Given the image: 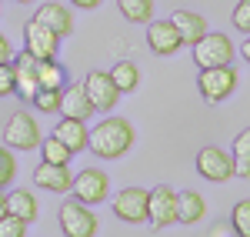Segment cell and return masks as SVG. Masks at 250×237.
Wrapping results in <instances>:
<instances>
[{
    "label": "cell",
    "instance_id": "cell-32",
    "mask_svg": "<svg viewBox=\"0 0 250 237\" xmlns=\"http://www.w3.org/2000/svg\"><path fill=\"white\" fill-rule=\"evenodd\" d=\"M207 234L210 237H224V234H237V231H233V224L227 220V224H213V227H207Z\"/></svg>",
    "mask_w": 250,
    "mask_h": 237
},
{
    "label": "cell",
    "instance_id": "cell-3",
    "mask_svg": "<svg viewBox=\"0 0 250 237\" xmlns=\"http://www.w3.org/2000/svg\"><path fill=\"white\" fill-rule=\"evenodd\" d=\"M60 231L67 237H94L100 231V224H97V214L90 211V204H83V200L70 197L60 204Z\"/></svg>",
    "mask_w": 250,
    "mask_h": 237
},
{
    "label": "cell",
    "instance_id": "cell-14",
    "mask_svg": "<svg viewBox=\"0 0 250 237\" xmlns=\"http://www.w3.org/2000/svg\"><path fill=\"white\" fill-rule=\"evenodd\" d=\"M60 114L63 117H80L87 120L90 114H97L94 104H90V97H87V90H83V84H63L60 87Z\"/></svg>",
    "mask_w": 250,
    "mask_h": 237
},
{
    "label": "cell",
    "instance_id": "cell-1",
    "mask_svg": "<svg viewBox=\"0 0 250 237\" xmlns=\"http://www.w3.org/2000/svg\"><path fill=\"white\" fill-rule=\"evenodd\" d=\"M134 140H137V134H134V124H130V120L107 117L90 130L87 147H90L100 160H117V157H124V154L134 147Z\"/></svg>",
    "mask_w": 250,
    "mask_h": 237
},
{
    "label": "cell",
    "instance_id": "cell-8",
    "mask_svg": "<svg viewBox=\"0 0 250 237\" xmlns=\"http://www.w3.org/2000/svg\"><path fill=\"white\" fill-rule=\"evenodd\" d=\"M147 220L154 224L157 231L177 224V191H173V187L160 184V187H154V191L147 194Z\"/></svg>",
    "mask_w": 250,
    "mask_h": 237
},
{
    "label": "cell",
    "instance_id": "cell-24",
    "mask_svg": "<svg viewBox=\"0 0 250 237\" xmlns=\"http://www.w3.org/2000/svg\"><path fill=\"white\" fill-rule=\"evenodd\" d=\"M117 7L130 23H150L154 17V0H117Z\"/></svg>",
    "mask_w": 250,
    "mask_h": 237
},
{
    "label": "cell",
    "instance_id": "cell-37",
    "mask_svg": "<svg viewBox=\"0 0 250 237\" xmlns=\"http://www.w3.org/2000/svg\"><path fill=\"white\" fill-rule=\"evenodd\" d=\"M17 3H30V0H17Z\"/></svg>",
    "mask_w": 250,
    "mask_h": 237
},
{
    "label": "cell",
    "instance_id": "cell-5",
    "mask_svg": "<svg viewBox=\"0 0 250 237\" xmlns=\"http://www.w3.org/2000/svg\"><path fill=\"white\" fill-rule=\"evenodd\" d=\"M110 194V177L100 171V167H87V171H80L74 184H70V197L83 200V204H104Z\"/></svg>",
    "mask_w": 250,
    "mask_h": 237
},
{
    "label": "cell",
    "instance_id": "cell-33",
    "mask_svg": "<svg viewBox=\"0 0 250 237\" xmlns=\"http://www.w3.org/2000/svg\"><path fill=\"white\" fill-rule=\"evenodd\" d=\"M10 57H14V47H10V40L0 34V64H7Z\"/></svg>",
    "mask_w": 250,
    "mask_h": 237
},
{
    "label": "cell",
    "instance_id": "cell-19",
    "mask_svg": "<svg viewBox=\"0 0 250 237\" xmlns=\"http://www.w3.org/2000/svg\"><path fill=\"white\" fill-rule=\"evenodd\" d=\"M173 27L180 30V37L184 43H197V40L207 34V20L200 17V14H193V10H173Z\"/></svg>",
    "mask_w": 250,
    "mask_h": 237
},
{
    "label": "cell",
    "instance_id": "cell-4",
    "mask_svg": "<svg viewBox=\"0 0 250 237\" xmlns=\"http://www.w3.org/2000/svg\"><path fill=\"white\" fill-rule=\"evenodd\" d=\"M190 47L197 67H224V64H233V54H237V47L227 34H210V30Z\"/></svg>",
    "mask_w": 250,
    "mask_h": 237
},
{
    "label": "cell",
    "instance_id": "cell-15",
    "mask_svg": "<svg viewBox=\"0 0 250 237\" xmlns=\"http://www.w3.org/2000/svg\"><path fill=\"white\" fill-rule=\"evenodd\" d=\"M14 64V70H17V94L23 100H30L34 94L40 90V80H37V57L34 54H27V50H20L17 57H10Z\"/></svg>",
    "mask_w": 250,
    "mask_h": 237
},
{
    "label": "cell",
    "instance_id": "cell-6",
    "mask_svg": "<svg viewBox=\"0 0 250 237\" xmlns=\"http://www.w3.org/2000/svg\"><path fill=\"white\" fill-rule=\"evenodd\" d=\"M40 127L37 120L30 117V114H23L17 110L14 117L7 120V127H3V144L7 147H17V151H37L40 147Z\"/></svg>",
    "mask_w": 250,
    "mask_h": 237
},
{
    "label": "cell",
    "instance_id": "cell-30",
    "mask_svg": "<svg viewBox=\"0 0 250 237\" xmlns=\"http://www.w3.org/2000/svg\"><path fill=\"white\" fill-rule=\"evenodd\" d=\"M14 90H17V70L7 60V64H0V97H10Z\"/></svg>",
    "mask_w": 250,
    "mask_h": 237
},
{
    "label": "cell",
    "instance_id": "cell-17",
    "mask_svg": "<svg viewBox=\"0 0 250 237\" xmlns=\"http://www.w3.org/2000/svg\"><path fill=\"white\" fill-rule=\"evenodd\" d=\"M54 137H60L74 154H80L83 147H87V140H90V130H87V120L80 117H60L57 127H54Z\"/></svg>",
    "mask_w": 250,
    "mask_h": 237
},
{
    "label": "cell",
    "instance_id": "cell-34",
    "mask_svg": "<svg viewBox=\"0 0 250 237\" xmlns=\"http://www.w3.org/2000/svg\"><path fill=\"white\" fill-rule=\"evenodd\" d=\"M74 7H83V10H94V7H100V0H70Z\"/></svg>",
    "mask_w": 250,
    "mask_h": 237
},
{
    "label": "cell",
    "instance_id": "cell-23",
    "mask_svg": "<svg viewBox=\"0 0 250 237\" xmlns=\"http://www.w3.org/2000/svg\"><path fill=\"white\" fill-rule=\"evenodd\" d=\"M233 174L237 177H250V127L240 130L233 140Z\"/></svg>",
    "mask_w": 250,
    "mask_h": 237
},
{
    "label": "cell",
    "instance_id": "cell-9",
    "mask_svg": "<svg viewBox=\"0 0 250 237\" xmlns=\"http://www.w3.org/2000/svg\"><path fill=\"white\" fill-rule=\"evenodd\" d=\"M57 47H60V37L50 27H43L37 17L23 23V50H27V54H34L37 60L57 57Z\"/></svg>",
    "mask_w": 250,
    "mask_h": 237
},
{
    "label": "cell",
    "instance_id": "cell-20",
    "mask_svg": "<svg viewBox=\"0 0 250 237\" xmlns=\"http://www.w3.org/2000/svg\"><path fill=\"white\" fill-rule=\"evenodd\" d=\"M7 214H17V217H23L27 224H30V220H37V214H40L37 197H34L30 191H23V187L10 191V194H7Z\"/></svg>",
    "mask_w": 250,
    "mask_h": 237
},
{
    "label": "cell",
    "instance_id": "cell-28",
    "mask_svg": "<svg viewBox=\"0 0 250 237\" xmlns=\"http://www.w3.org/2000/svg\"><path fill=\"white\" fill-rule=\"evenodd\" d=\"M17 177V157L10 154V147H0V191L10 187Z\"/></svg>",
    "mask_w": 250,
    "mask_h": 237
},
{
    "label": "cell",
    "instance_id": "cell-27",
    "mask_svg": "<svg viewBox=\"0 0 250 237\" xmlns=\"http://www.w3.org/2000/svg\"><path fill=\"white\" fill-rule=\"evenodd\" d=\"M230 224L240 237H250V200H237V204H233Z\"/></svg>",
    "mask_w": 250,
    "mask_h": 237
},
{
    "label": "cell",
    "instance_id": "cell-35",
    "mask_svg": "<svg viewBox=\"0 0 250 237\" xmlns=\"http://www.w3.org/2000/svg\"><path fill=\"white\" fill-rule=\"evenodd\" d=\"M240 54H244V60H247V64H250V37L244 40V47H240Z\"/></svg>",
    "mask_w": 250,
    "mask_h": 237
},
{
    "label": "cell",
    "instance_id": "cell-13",
    "mask_svg": "<svg viewBox=\"0 0 250 237\" xmlns=\"http://www.w3.org/2000/svg\"><path fill=\"white\" fill-rule=\"evenodd\" d=\"M34 184L50 191V194H67L74 174H70V164H50V160H40L37 171H34Z\"/></svg>",
    "mask_w": 250,
    "mask_h": 237
},
{
    "label": "cell",
    "instance_id": "cell-21",
    "mask_svg": "<svg viewBox=\"0 0 250 237\" xmlns=\"http://www.w3.org/2000/svg\"><path fill=\"white\" fill-rule=\"evenodd\" d=\"M37 80H40V87H63L67 84V70H63V64L54 57H43L37 60Z\"/></svg>",
    "mask_w": 250,
    "mask_h": 237
},
{
    "label": "cell",
    "instance_id": "cell-36",
    "mask_svg": "<svg viewBox=\"0 0 250 237\" xmlns=\"http://www.w3.org/2000/svg\"><path fill=\"white\" fill-rule=\"evenodd\" d=\"M7 214V194H0V217Z\"/></svg>",
    "mask_w": 250,
    "mask_h": 237
},
{
    "label": "cell",
    "instance_id": "cell-29",
    "mask_svg": "<svg viewBox=\"0 0 250 237\" xmlns=\"http://www.w3.org/2000/svg\"><path fill=\"white\" fill-rule=\"evenodd\" d=\"M27 227H30V224L23 217H17V214H3V217H0V237H23Z\"/></svg>",
    "mask_w": 250,
    "mask_h": 237
},
{
    "label": "cell",
    "instance_id": "cell-25",
    "mask_svg": "<svg viewBox=\"0 0 250 237\" xmlns=\"http://www.w3.org/2000/svg\"><path fill=\"white\" fill-rule=\"evenodd\" d=\"M40 151H43V160H50V164H70V157H74V151L54 134L40 140Z\"/></svg>",
    "mask_w": 250,
    "mask_h": 237
},
{
    "label": "cell",
    "instance_id": "cell-26",
    "mask_svg": "<svg viewBox=\"0 0 250 237\" xmlns=\"http://www.w3.org/2000/svg\"><path fill=\"white\" fill-rule=\"evenodd\" d=\"M30 104L37 107L40 114H60V90L57 87H40L37 94L30 97Z\"/></svg>",
    "mask_w": 250,
    "mask_h": 237
},
{
    "label": "cell",
    "instance_id": "cell-31",
    "mask_svg": "<svg viewBox=\"0 0 250 237\" xmlns=\"http://www.w3.org/2000/svg\"><path fill=\"white\" fill-rule=\"evenodd\" d=\"M233 27L244 30V34H250V0H240V3L233 7Z\"/></svg>",
    "mask_w": 250,
    "mask_h": 237
},
{
    "label": "cell",
    "instance_id": "cell-7",
    "mask_svg": "<svg viewBox=\"0 0 250 237\" xmlns=\"http://www.w3.org/2000/svg\"><path fill=\"white\" fill-rule=\"evenodd\" d=\"M83 90H87V97L94 104V110H100V114L114 110L117 100H120V90H117L110 70H90L87 80H83Z\"/></svg>",
    "mask_w": 250,
    "mask_h": 237
},
{
    "label": "cell",
    "instance_id": "cell-18",
    "mask_svg": "<svg viewBox=\"0 0 250 237\" xmlns=\"http://www.w3.org/2000/svg\"><path fill=\"white\" fill-rule=\"evenodd\" d=\"M204 214H207L204 194H197V191H180L177 194V220L180 224H197V220H204Z\"/></svg>",
    "mask_w": 250,
    "mask_h": 237
},
{
    "label": "cell",
    "instance_id": "cell-16",
    "mask_svg": "<svg viewBox=\"0 0 250 237\" xmlns=\"http://www.w3.org/2000/svg\"><path fill=\"white\" fill-rule=\"evenodd\" d=\"M37 20L43 27H50L60 40L74 34V14H70V7H63V3H43L37 10Z\"/></svg>",
    "mask_w": 250,
    "mask_h": 237
},
{
    "label": "cell",
    "instance_id": "cell-2",
    "mask_svg": "<svg viewBox=\"0 0 250 237\" xmlns=\"http://www.w3.org/2000/svg\"><path fill=\"white\" fill-rule=\"evenodd\" d=\"M237 67L224 64V67H200V77H197V90L207 104H220L237 90Z\"/></svg>",
    "mask_w": 250,
    "mask_h": 237
},
{
    "label": "cell",
    "instance_id": "cell-10",
    "mask_svg": "<svg viewBox=\"0 0 250 237\" xmlns=\"http://www.w3.org/2000/svg\"><path fill=\"white\" fill-rule=\"evenodd\" d=\"M197 174L213 180V184H224V180L233 177V157L220 147H204L197 154Z\"/></svg>",
    "mask_w": 250,
    "mask_h": 237
},
{
    "label": "cell",
    "instance_id": "cell-22",
    "mask_svg": "<svg viewBox=\"0 0 250 237\" xmlns=\"http://www.w3.org/2000/svg\"><path fill=\"white\" fill-rule=\"evenodd\" d=\"M110 77H114L120 94H130V90H137V84H140V70H137V64H130V60H117Z\"/></svg>",
    "mask_w": 250,
    "mask_h": 237
},
{
    "label": "cell",
    "instance_id": "cell-12",
    "mask_svg": "<svg viewBox=\"0 0 250 237\" xmlns=\"http://www.w3.org/2000/svg\"><path fill=\"white\" fill-rule=\"evenodd\" d=\"M147 194L144 187H124L114 197V214L127 224H144L147 220Z\"/></svg>",
    "mask_w": 250,
    "mask_h": 237
},
{
    "label": "cell",
    "instance_id": "cell-11",
    "mask_svg": "<svg viewBox=\"0 0 250 237\" xmlns=\"http://www.w3.org/2000/svg\"><path fill=\"white\" fill-rule=\"evenodd\" d=\"M147 43L154 50L157 57H173L180 47H184V37L180 30L173 27V20H150L147 27Z\"/></svg>",
    "mask_w": 250,
    "mask_h": 237
}]
</instances>
